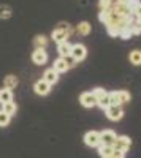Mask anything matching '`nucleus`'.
<instances>
[{"instance_id": "2eb2a0df", "label": "nucleus", "mask_w": 141, "mask_h": 158, "mask_svg": "<svg viewBox=\"0 0 141 158\" xmlns=\"http://www.w3.org/2000/svg\"><path fill=\"white\" fill-rule=\"evenodd\" d=\"M91 29H92V25L89 24L87 21H83V22H79L78 25H76V32H78L79 35H83V36L91 33Z\"/></svg>"}, {"instance_id": "cd10ccee", "label": "nucleus", "mask_w": 141, "mask_h": 158, "mask_svg": "<svg viewBox=\"0 0 141 158\" xmlns=\"http://www.w3.org/2000/svg\"><path fill=\"white\" fill-rule=\"evenodd\" d=\"M63 59H65V62H67V65H68V68H73L75 65L78 63V62H76V60H75L71 56H67V57H63Z\"/></svg>"}, {"instance_id": "9b49d317", "label": "nucleus", "mask_w": 141, "mask_h": 158, "mask_svg": "<svg viewBox=\"0 0 141 158\" xmlns=\"http://www.w3.org/2000/svg\"><path fill=\"white\" fill-rule=\"evenodd\" d=\"M18 82H19V79H18L15 74H8V76L3 79V87H5V89H8V90L16 89Z\"/></svg>"}, {"instance_id": "6e6552de", "label": "nucleus", "mask_w": 141, "mask_h": 158, "mask_svg": "<svg viewBox=\"0 0 141 158\" xmlns=\"http://www.w3.org/2000/svg\"><path fill=\"white\" fill-rule=\"evenodd\" d=\"M33 89H35V94H38V95H48V94H49V90H51V85H49L46 81L40 79V81H36V82H35Z\"/></svg>"}, {"instance_id": "423d86ee", "label": "nucleus", "mask_w": 141, "mask_h": 158, "mask_svg": "<svg viewBox=\"0 0 141 158\" xmlns=\"http://www.w3.org/2000/svg\"><path fill=\"white\" fill-rule=\"evenodd\" d=\"M79 103L84 108H94L97 104V100L92 95V92H84V94H81V97H79Z\"/></svg>"}, {"instance_id": "f03ea898", "label": "nucleus", "mask_w": 141, "mask_h": 158, "mask_svg": "<svg viewBox=\"0 0 141 158\" xmlns=\"http://www.w3.org/2000/svg\"><path fill=\"white\" fill-rule=\"evenodd\" d=\"M84 142H86V146L89 147H98L100 144H101V139H100V131H87V133L84 135Z\"/></svg>"}, {"instance_id": "2f4dec72", "label": "nucleus", "mask_w": 141, "mask_h": 158, "mask_svg": "<svg viewBox=\"0 0 141 158\" xmlns=\"http://www.w3.org/2000/svg\"><path fill=\"white\" fill-rule=\"evenodd\" d=\"M139 2H141V0H139Z\"/></svg>"}, {"instance_id": "f257e3e1", "label": "nucleus", "mask_w": 141, "mask_h": 158, "mask_svg": "<svg viewBox=\"0 0 141 158\" xmlns=\"http://www.w3.org/2000/svg\"><path fill=\"white\" fill-rule=\"evenodd\" d=\"M130 146H132V139L129 136H118L116 142H114V150H119L122 153H127L130 150Z\"/></svg>"}, {"instance_id": "412c9836", "label": "nucleus", "mask_w": 141, "mask_h": 158, "mask_svg": "<svg viewBox=\"0 0 141 158\" xmlns=\"http://www.w3.org/2000/svg\"><path fill=\"white\" fill-rule=\"evenodd\" d=\"M33 43H35V49H45L48 44V38L45 35H38V36H35Z\"/></svg>"}, {"instance_id": "dca6fc26", "label": "nucleus", "mask_w": 141, "mask_h": 158, "mask_svg": "<svg viewBox=\"0 0 141 158\" xmlns=\"http://www.w3.org/2000/svg\"><path fill=\"white\" fill-rule=\"evenodd\" d=\"M129 60H130L132 65H135V67H139V65H141V51H139V49L132 51L130 54H129Z\"/></svg>"}, {"instance_id": "a878e982", "label": "nucleus", "mask_w": 141, "mask_h": 158, "mask_svg": "<svg viewBox=\"0 0 141 158\" xmlns=\"http://www.w3.org/2000/svg\"><path fill=\"white\" fill-rule=\"evenodd\" d=\"M10 115L8 114H5L3 111H0V127H6L8 123H10Z\"/></svg>"}, {"instance_id": "7ed1b4c3", "label": "nucleus", "mask_w": 141, "mask_h": 158, "mask_svg": "<svg viewBox=\"0 0 141 158\" xmlns=\"http://www.w3.org/2000/svg\"><path fill=\"white\" fill-rule=\"evenodd\" d=\"M86 54H87V49L84 44L81 43H76V44H71V52H70V56L76 60V62H81L86 59Z\"/></svg>"}, {"instance_id": "393cba45", "label": "nucleus", "mask_w": 141, "mask_h": 158, "mask_svg": "<svg viewBox=\"0 0 141 158\" xmlns=\"http://www.w3.org/2000/svg\"><path fill=\"white\" fill-rule=\"evenodd\" d=\"M119 36H121L122 40H129V38L132 36V30H130V25H125V27H124V29L121 30Z\"/></svg>"}, {"instance_id": "1a4fd4ad", "label": "nucleus", "mask_w": 141, "mask_h": 158, "mask_svg": "<svg viewBox=\"0 0 141 158\" xmlns=\"http://www.w3.org/2000/svg\"><path fill=\"white\" fill-rule=\"evenodd\" d=\"M43 81H46L49 85H54V84L59 81V73H57V71H54L53 68L46 70V71H45V74H43Z\"/></svg>"}, {"instance_id": "6ab92c4d", "label": "nucleus", "mask_w": 141, "mask_h": 158, "mask_svg": "<svg viewBox=\"0 0 141 158\" xmlns=\"http://www.w3.org/2000/svg\"><path fill=\"white\" fill-rule=\"evenodd\" d=\"M92 95L95 97L97 103H100V101H103L105 98H108V92H106L105 89H101V87H97V89H94Z\"/></svg>"}, {"instance_id": "a211bd4d", "label": "nucleus", "mask_w": 141, "mask_h": 158, "mask_svg": "<svg viewBox=\"0 0 141 158\" xmlns=\"http://www.w3.org/2000/svg\"><path fill=\"white\" fill-rule=\"evenodd\" d=\"M116 94H118V100H119V106H122V104H125V103H129L130 98H132V95L127 90H116Z\"/></svg>"}, {"instance_id": "39448f33", "label": "nucleus", "mask_w": 141, "mask_h": 158, "mask_svg": "<svg viewBox=\"0 0 141 158\" xmlns=\"http://www.w3.org/2000/svg\"><path fill=\"white\" fill-rule=\"evenodd\" d=\"M106 117L109 118V120H113V122H118V120H121V118L124 117V111H122L121 106H109L106 109Z\"/></svg>"}, {"instance_id": "9d476101", "label": "nucleus", "mask_w": 141, "mask_h": 158, "mask_svg": "<svg viewBox=\"0 0 141 158\" xmlns=\"http://www.w3.org/2000/svg\"><path fill=\"white\" fill-rule=\"evenodd\" d=\"M70 35L65 32V30H59V29H54L53 30V40L59 44V43H63V41H68Z\"/></svg>"}, {"instance_id": "f3484780", "label": "nucleus", "mask_w": 141, "mask_h": 158, "mask_svg": "<svg viewBox=\"0 0 141 158\" xmlns=\"http://www.w3.org/2000/svg\"><path fill=\"white\" fill-rule=\"evenodd\" d=\"M2 111L11 117V115H15V114H16V111H18V106H16V103H15V101H10V103H5V104H2Z\"/></svg>"}, {"instance_id": "bb28decb", "label": "nucleus", "mask_w": 141, "mask_h": 158, "mask_svg": "<svg viewBox=\"0 0 141 158\" xmlns=\"http://www.w3.org/2000/svg\"><path fill=\"white\" fill-rule=\"evenodd\" d=\"M114 2H111V0H100L98 2V6H100V11H103V10H109L113 6Z\"/></svg>"}, {"instance_id": "c756f323", "label": "nucleus", "mask_w": 141, "mask_h": 158, "mask_svg": "<svg viewBox=\"0 0 141 158\" xmlns=\"http://www.w3.org/2000/svg\"><path fill=\"white\" fill-rule=\"evenodd\" d=\"M135 19H136V18H135ZM136 22H138V25H139V29H141V18H139V19H136Z\"/></svg>"}, {"instance_id": "ddd939ff", "label": "nucleus", "mask_w": 141, "mask_h": 158, "mask_svg": "<svg viewBox=\"0 0 141 158\" xmlns=\"http://www.w3.org/2000/svg\"><path fill=\"white\" fill-rule=\"evenodd\" d=\"M57 52L60 54V57H67V56H70V52H71V44H70L68 41L59 43V44H57Z\"/></svg>"}, {"instance_id": "20e7f679", "label": "nucleus", "mask_w": 141, "mask_h": 158, "mask_svg": "<svg viewBox=\"0 0 141 158\" xmlns=\"http://www.w3.org/2000/svg\"><path fill=\"white\" fill-rule=\"evenodd\" d=\"M100 139H101V144H105V146H114L118 135L113 130H103V131H100Z\"/></svg>"}, {"instance_id": "5701e85b", "label": "nucleus", "mask_w": 141, "mask_h": 158, "mask_svg": "<svg viewBox=\"0 0 141 158\" xmlns=\"http://www.w3.org/2000/svg\"><path fill=\"white\" fill-rule=\"evenodd\" d=\"M139 5H141L139 0H129V2H127V6H129V10H130V15H132V16L136 13V10L139 8Z\"/></svg>"}, {"instance_id": "0eeeda50", "label": "nucleus", "mask_w": 141, "mask_h": 158, "mask_svg": "<svg viewBox=\"0 0 141 158\" xmlns=\"http://www.w3.org/2000/svg\"><path fill=\"white\" fill-rule=\"evenodd\" d=\"M32 60L35 65H45L48 62V54L45 49H35L32 54Z\"/></svg>"}, {"instance_id": "c85d7f7f", "label": "nucleus", "mask_w": 141, "mask_h": 158, "mask_svg": "<svg viewBox=\"0 0 141 158\" xmlns=\"http://www.w3.org/2000/svg\"><path fill=\"white\" fill-rule=\"evenodd\" d=\"M111 158H125V153H122L119 150H114L113 155H111Z\"/></svg>"}, {"instance_id": "f8f14e48", "label": "nucleus", "mask_w": 141, "mask_h": 158, "mask_svg": "<svg viewBox=\"0 0 141 158\" xmlns=\"http://www.w3.org/2000/svg\"><path fill=\"white\" fill-rule=\"evenodd\" d=\"M53 70L57 71V73H63V71H67V70H70V68H68V65H67L65 59H63V57H59L57 60H54V67H53Z\"/></svg>"}, {"instance_id": "4be33fe9", "label": "nucleus", "mask_w": 141, "mask_h": 158, "mask_svg": "<svg viewBox=\"0 0 141 158\" xmlns=\"http://www.w3.org/2000/svg\"><path fill=\"white\" fill-rule=\"evenodd\" d=\"M13 15V10L8 5H0V19H10Z\"/></svg>"}, {"instance_id": "aec40b11", "label": "nucleus", "mask_w": 141, "mask_h": 158, "mask_svg": "<svg viewBox=\"0 0 141 158\" xmlns=\"http://www.w3.org/2000/svg\"><path fill=\"white\" fill-rule=\"evenodd\" d=\"M13 101V92L8 90V89H2L0 90V103L5 104V103H10Z\"/></svg>"}, {"instance_id": "7c9ffc66", "label": "nucleus", "mask_w": 141, "mask_h": 158, "mask_svg": "<svg viewBox=\"0 0 141 158\" xmlns=\"http://www.w3.org/2000/svg\"><path fill=\"white\" fill-rule=\"evenodd\" d=\"M111 2H114V0H111Z\"/></svg>"}, {"instance_id": "b1692460", "label": "nucleus", "mask_w": 141, "mask_h": 158, "mask_svg": "<svg viewBox=\"0 0 141 158\" xmlns=\"http://www.w3.org/2000/svg\"><path fill=\"white\" fill-rule=\"evenodd\" d=\"M106 32H108V35H109V36H119L121 29H119V27H116V25H106Z\"/></svg>"}, {"instance_id": "4468645a", "label": "nucleus", "mask_w": 141, "mask_h": 158, "mask_svg": "<svg viewBox=\"0 0 141 158\" xmlns=\"http://www.w3.org/2000/svg\"><path fill=\"white\" fill-rule=\"evenodd\" d=\"M113 152H114L113 146H105V144H100V146H98V155L101 158H111Z\"/></svg>"}]
</instances>
